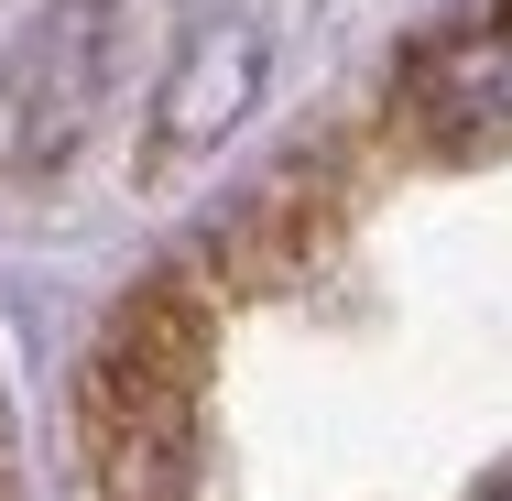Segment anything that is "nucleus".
I'll return each instance as SVG.
<instances>
[{
  "label": "nucleus",
  "mask_w": 512,
  "mask_h": 501,
  "mask_svg": "<svg viewBox=\"0 0 512 501\" xmlns=\"http://www.w3.org/2000/svg\"><path fill=\"white\" fill-rule=\"evenodd\" d=\"M109 66H120V0H44L0 66V109H11V164L22 175H55L88 120L109 99Z\"/></svg>",
  "instance_id": "nucleus-1"
},
{
  "label": "nucleus",
  "mask_w": 512,
  "mask_h": 501,
  "mask_svg": "<svg viewBox=\"0 0 512 501\" xmlns=\"http://www.w3.org/2000/svg\"><path fill=\"white\" fill-rule=\"evenodd\" d=\"M512 109V0L436 22L393 77V120L425 153H480V131Z\"/></svg>",
  "instance_id": "nucleus-2"
},
{
  "label": "nucleus",
  "mask_w": 512,
  "mask_h": 501,
  "mask_svg": "<svg viewBox=\"0 0 512 501\" xmlns=\"http://www.w3.org/2000/svg\"><path fill=\"white\" fill-rule=\"evenodd\" d=\"M262 88V22H197V44L175 55L164 99H153V142H142V175H175L186 153H207Z\"/></svg>",
  "instance_id": "nucleus-3"
},
{
  "label": "nucleus",
  "mask_w": 512,
  "mask_h": 501,
  "mask_svg": "<svg viewBox=\"0 0 512 501\" xmlns=\"http://www.w3.org/2000/svg\"><path fill=\"white\" fill-rule=\"evenodd\" d=\"M480 501H512V480H491V491H480Z\"/></svg>",
  "instance_id": "nucleus-4"
}]
</instances>
